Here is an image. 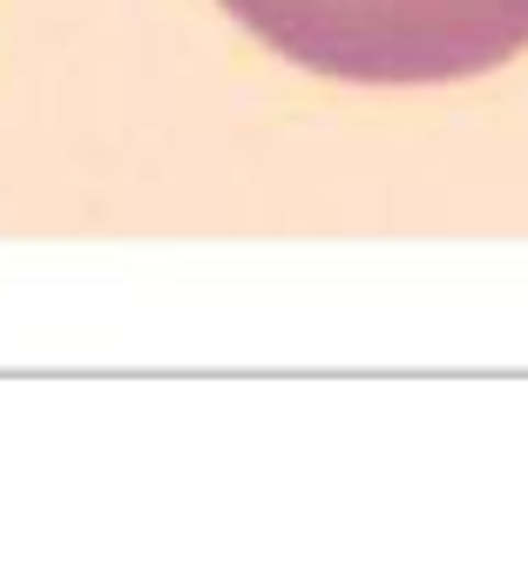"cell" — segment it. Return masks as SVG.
I'll return each instance as SVG.
<instances>
[{
  "label": "cell",
  "mask_w": 528,
  "mask_h": 562,
  "mask_svg": "<svg viewBox=\"0 0 528 562\" xmlns=\"http://www.w3.org/2000/svg\"><path fill=\"white\" fill-rule=\"evenodd\" d=\"M217 8L325 82L440 89L528 48V0H217Z\"/></svg>",
  "instance_id": "obj_1"
}]
</instances>
